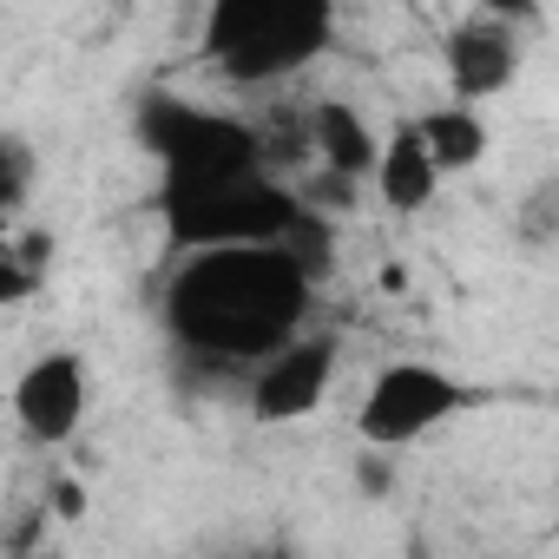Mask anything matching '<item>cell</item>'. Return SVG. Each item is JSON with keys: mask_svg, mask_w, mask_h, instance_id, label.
Here are the masks:
<instances>
[{"mask_svg": "<svg viewBox=\"0 0 559 559\" xmlns=\"http://www.w3.org/2000/svg\"><path fill=\"white\" fill-rule=\"evenodd\" d=\"M310 310V270L297 243H198V257L171 284V330L198 356L250 362L297 336Z\"/></svg>", "mask_w": 559, "mask_h": 559, "instance_id": "obj_1", "label": "cell"}, {"mask_svg": "<svg viewBox=\"0 0 559 559\" xmlns=\"http://www.w3.org/2000/svg\"><path fill=\"white\" fill-rule=\"evenodd\" d=\"M330 40V0H211L204 53L230 80H284Z\"/></svg>", "mask_w": 559, "mask_h": 559, "instance_id": "obj_2", "label": "cell"}, {"mask_svg": "<svg viewBox=\"0 0 559 559\" xmlns=\"http://www.w3.org/2000/svg\"><path fill=\"white\" fill-rule=\"evenodd\" d=\"M145 145L165 165V198L204 191V185H224V178H243V171H263V145H257L250 126H237L224 112L178 106V99H152L145 106Z\"/></svg>", "mask_w": 559, "mask_h": 559, "instance_id": "obj_3", "label": "cell"}, {"mask_svg": "<svg viewBox=\"0 0 559 559\" xmlns=\"http://www.w3.org/2000/svg\"><path fill=\"white\" fill-rule=\"evenodd\" d=\"M297 217H304V198L270 185L263 171L165 198V230H171L178 250H198V243H276V237H290Z\"/></svg>", "mask_w": 559, "mask_h": 559, "instance_id": "obj_4", "label": "cell"}, {"mask_svg": "<svg viewBox=\"0 0 559 559\" xmlns=\"http://www.w3.org/2000/svg\"><path fill=\"white\" fill-rule=\"evenodd\" d=\"M467 402H474V389L454 382L448 369H435V362H389L369 382L356 428H362L369 448H408V441L435 435L448 415H461Z\"/></svg>", "mask_w": 559, "mask_h": 559, "instance_id": "obj_5", "label": "cell"}, {"mask_svg": "<svg viewBox=\"0 0 559 559\" xmlns=\"http://www.w3.org/2000/svg\"><path fill=\"white\" fill-rule=\"evenodd\" d=\"M330 376H336V343L330 336H284L263 356L257 382H250V415L270 421V428L276 421H304V415L323 408Z\"/></svg>", "mask_w": 559, "mask_h": 559, "instance_id": "obj_6", "label": "cell"}, {"mask_svg": "<svg viewBox=\"0 0 559 559\" xmlns=\"http://www.w3.org/2000/svg\"><path fill=\"white\" fill-rule=\"evenodd\" d=\"M14 421H21V435L40 441V448L73 441L80 421H86V362H80L73 349H53V356L27 362L21 382H14Z\"/></svg>", "mask_w": 559, "mask_h": 559, "instance_id": "obj_7", "label": "cell"}, {"mask_svg": "<svg viewBox=\"0 0 559 559\" xmlns=\"http://www.w3.org/2000/svg\"><path fill=\"white\" fill-rule=\"evenodd\" d=\"M520 53H526V34L500 14H480L461 34H448V80H454L461 99H493V93L513 86Z\"/></svg>", "mask_w": 559, "mask_h": 559, "instance_id": "obj_8", "label": "cell"}, {"mask_svg": "<svg viewBox=\"0 0 559 559\" xmlns=\"http://www.w3.org/2000/svg\"><path fill=\"white\" fill-rule=\"evenodd\" d=\"M435 185H441V171H435V158H428V145H421V126H415V119L395 126V139L376 152V191H382V204L402 211V217H415V211L435 198Z\"/></svg>", "mask_w": 559, "mask_h": 559, "instance_id": "obj_9", "label": "cell"}, {"mask_svg": "<svg viewBox=\"0 0 559 559\" xmlns=\"http://www.w3.org/2000/svg\"><path fill=\"white\" fill-rule=\"evenodd\" d=\"M310 145H317V158H323L330 171H343V178H369V171H376V152H382V139L369 132V119H362L356 106H343V99H323V106H317Z\"/></svg>", "mask_w": 559, "mask_h": 559, "instance_id": "obj_10", "label": "cell"}, {"mask_svg": "<svg viewBox=\"0 0 559 559\" xmlns=\"http://www.w3.org/2000/svg\"><path fill=\"white\" fill-rule=\"evenodd\" d=\"M421 145L435 158V171H474L487 158V119L474 112V99H454L441 112H421Z\"/></svg>", "mask_w": 559, "mask_h": 559, "instance_id": "obj_11", "label": "cell"}, {"mask_svg": "<svg viewBox=\"0 0 559 559\" xmlns=\"http://www.w3.org/2000/svg\"><path fill=\"white\" fill-rule=\"evenodd\" d=\"M34 185V152L21 139H0V211H14Z\"/></svg>", "mask_w": 559, "mask_h": 559, "instance_id": "obj_12", "label": "cell"}, {"mask_svg": "<svg viewBox=\"0 0 559 559\" xmlns=\"http://www.w3.org/2000/svg\"><path fill=\"white\" fill-rule=\"evenodd\" d=\"M34 290H40V270H27L21 257H0V310L21 304V297H34Z\"/></svg>", "mask_w": 559, "mask_h": 559, "instance_id": "obj_13", "label": "cell"}, {"mask_svg": "<svg viewBox=\"0 0 559 559\" xmlns=\"http://www.w3.org/2000/svg\"><path fill=\"white\" fill-rule=\"evenodd\" d=\"M356 480H362V487H369V493H389V487H395V467H389V461H382V454H369V461H362V467H356Z\"/></svg>", "mask_w": 559, "mask_h": 559, "instance_id": "obj_14", "label": "cell"}, {"mask_svg": "<svg viewBox=\"0 0 559 559\" xmlns=\"http://www.w3.org/2000/svg\"><path fill=\"white\" fill-rule=\"evenodd\" d=\"M53 513H60V520H80V513H86V487H80V480H60V487H53Z\"/></svg>", "mask_w": 559, "mask_h": 559, "instance_id": "obj_15", "label": "cell"}]
</instances>
